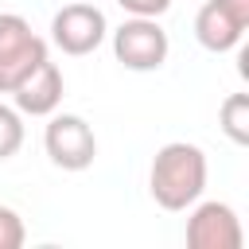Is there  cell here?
<instances>
[{
    "label": "cell",
    "mask_w": 249,
    "mask_h": 249,
    "mask_svg": "<svg viewBox=\"0 0 249 249\" xmlns=\"http://www.w3.org/2000/svg\"><path fill=\"white\" fill-rule=\"evenodd\" d=\"M148 191L163 210H187L206 191V152L187 140H171L152 156Z\"/></svg>",
    "instance_id": "cell-1"
},
{
    "label": "cell",
    "mask_w": 249,
    "mask_h": 249,
    "mask_svg": "<svg viewBox=\"0 0 249 249\" xmlns=\"http://www.w3.org/2000/svg\"><path fill=\"white\" fill-rule=\"evenodd\" d=\"M47 58V39L16 12L0 16V93H12L39 62Z\"/></svg>",
    "instance_id": "cell-2"
},
{
    "label": "cell",
    "mask_w": 249,
    "mask_h": 249,
    "mask_svg": "<svg viewBox=\"0 0 249 249\" xmlns=\"http://www.w3.org/2000/svg\"><path fill=\"white\" fill-rule=\"evenodd\" d=\"M167 31L160 27V19H148V16H128L117 31H113V54L124 70H136V74H148V70H160L167 62Z\"/></svg>",
    "instance_id": "cell-3"
},
{
    "label": "cell",
    "mask_w": 249,
    "mask_h": 249,
    "mask_svg": "<svg viewBox=\"0 0 249 249\" xmlns=\"http://www.w3.org/2000/svg\"><path fill=\"white\" fill-rule=\"evenodd\" d=\"M43 148H47L51 163L62 171H86L97 160V136H93L89 121L78 113H51V121L43 128Z\"/></svg>",
    "instance_id": "cell-4"
},
{
    "label": "cell",
    "mask_w": 249,
    "mask_h": 249,
    "mask_svg": "<svg viewBox=\"0 0 249 249\" xmlns=\"http://www.w3.org/2000/svg\"><path fill=\"white\" fill-rule=\"evenodd\" d=\"M109 35V23H105V12L97 4H86V0H74L66 8L54 12L51 19V43L62 51V54H93Z\"/></svg>",
    "instance_id": "cell-5"
},
{
    "label": "cell",
    "mask_w": 249,
    "mask_h": 249,
    "mask_svg": "<svg viewBox=\"0 0 249 249\" xmlns=\"http://www.w3.org/2000/svg\"><path fill=\"white\" fill-rule=\"evenodd\" d=\"M241 218L230 202H195L187 218V245L191 249H241Z\"/></svg>",
    "instance_id": "cell-6"
},
{
    "label": "cell",
    "mask_w": 249,
    "mask_h": 249,
    "mask_svg": "<svg viewBox=\"0 0 249 249\" xmlns=\"http://www.w3.org/2000/svg\"><path fill=\"white\" fill-rule=\"evenodd\" d=\"M62 89H66L62 70H58L51 58H43V62L12 89V101H16V109H19L23 117H51V113L62 105Z\"/></svg>",
    "instance_id": "cell-7"
},
{
    "label": "cell",
    "mask_w": 249,
    "mask_h": 249,
    "mask_svg": "<svg viewBox=\"0 0 249 249\" xmlns=\"http://www.w3.org/2000/svg\"><path fill=\"white\" fill-rule=\"evenodd\" d=\"M241 35H245V23H241L222 0H206V4L198 8V16H195V39H198L206 51H214V54L233 51V47L241 43Z\"/></svg>",
    "instance_id": "cell-8"
},
{
    "label": "cell",
    "mask_w": 249,
    "mask_h": 249,
    "mask_svg": "<svg viewBox=\"0 0 249 249\" xmlns=\"http://www.w3.org/2000/svg\"><path fill=\"white\" fill-rule=\"evenodd\" d=\"M218 124L233 144H249V93H230L218 109Z\"/></svg>",
    "instance_id": "cell-9"
},
{
    "label": "cell",
    "mask_w": 249,
    "mask_h": 249,
    "mask_svg": "<svg viewBox=\"0 0 249 249\" xmlns=\"http://www.w3.org/2000/svg\"><path fill=\"white\" fill-rule=\"evenodd\" d=\"M23 144V113L0 101V160H12Z\"/></svg>",
    "instance_id": "cell-10"
},
{
    "label": "cell",
    "mask_w": 249,
    "mask_h": 249,
    "mask_svg": "<svg viewBox=\"0 0 249 249\" xmlns=\"http://www.w3.org/2000/svg\"><path fill=\"white\" fill-rule=\"evenodd\" d=\"M23 237H27L23 218H19L12 206H0V249H19Z\"/></svg>",
    "instance_id": "cell-11"
},
{
    "label": "cell",
    "mask_w": 249,
    "mask_h": 249,
    "mask_svg": "<svg viewBox=\"0 0 249 249\" xmlns=\"http://www.w3.org/2000/svg\"><path fill=\"white\" fill-rule=\"evenodd\" d=\"M128 16H148V19H160L167 8H171V0H117Z\"/></svg>",
    "instance_id": "cell-12"
},
{
    "label": "cell",
    "mask_w": 249,
    "mask_h": 249,
    "mask_svg": "<svg viewBox=\"0 0 249 249\" xmlns=\"http://www.w3.org/2000/svg\"><path fill=\"white\" fill-rule=\"evenodd\" d=\"M222 4H226V8H230V12H233L245 27H249V0H222Z\"/></svg>",
    "instance_id": "cell-13"
}]
</instances>
